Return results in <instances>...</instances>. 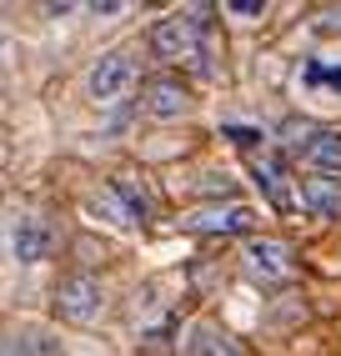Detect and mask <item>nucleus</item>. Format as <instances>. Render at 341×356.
Listing matches in <instances>:
<instances>
[{
    "label": "nucleus",
    "instance_id": "1",
    "mask_svg": "<svg viewBox=\"0 0 341 356\" xmlns=\"http://www.w3.org/2000/svg\"><path fill=\"white\" fill-rule=\"evenodd\" d=\"M86 90H90L95 106H120V101L136 90V60L120 56V51L101 56V60L86 70Z\"/></svg>",
    "mask_w": 341,
    "mask_h": 356
},
{
    "label": "nucleus",
    "instance_id": "7",
    "mask_svg": "<svg viewBox=\"0 0 341 356\" xmlns=\"http://www.w3.org/2000/svg\"><path fill=\"white\" fill-rule=\"evenodd\" d=\"M145 111H151L156 121H176V115L191 111V90H186L176 76H161V81L145 86Z\"/></svg>",
    "mask_w": 341,
    "mask_h": 356
},
{
    "label": "nucleus",
    "instance_id": "13",
    "mask_svg": "<svg viewBox=\"0 0 341 356\" xmlns=\"http://www.w3.org/2000/svg\"><path fill=\"white\" fill-rule=\"evenodd\" d=\"M111 186H116V196L126 201V211H131V221H145V216H151V196H145V186H136L131 176H116Z\"/></svg>",
    "mask_w": 341,
    "mask_h": 356
},
{
    "label": "nucleus",
    "instance_id": "15",
    "mask_svg": "<svg viewBox=\"0 0 341 356\" xmlns=\"http://www.w3.org/2000/svg\"><path fill=\"white\" fill-rule=\"evenodd\" d=\"M231 186H236V181H231L226 171H221V176H216V171H211V176L201 181V191H211V196H231Z\"/></svg>",
    "mask_w": 341,
    "mask_h": 356
},
{
    "label": "nucleus",
    "instance_id": "10",
    "mask_svg": "<svg viewBox=\"0 0 341 356\" xmlns=\"http://www.w3.org/2000/svg\"><path fill=\"white\" fill-rule=\"evenodd\" d=\"M251 171H256V181L266 186V196H271V206H296V196H291V186H286V165H281V156H271V151H256L251 156Z\"/></svg>",
    "mask_w": 341,
    "mask_h": 356
},
{
    "label": "nucleus",
    "instance_id": "5",
    "mask_svg": "<svg viewBox=\"0 0 341 356\" xmlns=\"http://www.w3.org/2000/svg\"><path fill=\"white\" fill-rule=\"evenodd\" d=\"M186 231H201V236H241L256 226V211L241 206V201H226V206H201L191 211V216H181Z\"/></svg>",
    "mask_w": 341,
    "mask_h": 356
},
{
    "label": "nucleus",
    "instance_id": "6",
    "mask_svg": "<svg viewBox=\"0 0 341 356\" xmlns=\"http://www.w3.org/2000/svg\"><path fill=\"white\" fill-rule=\"evenodd\" d=\"M45 251H51V231H45V221H35V216H10V256L20 261V266L45 261Z\"/></svg>",
    "mask_w": 341,
    "mask_h": 356
},
{
    "label": "nucleus",
    "instance_id": "4",
    "mask_svg": "<svg viewBox=\"0 0 341 356\" xmlns=\"http://www.w3.org/2000/svg\"><path fill=\"white\" fill-rule=\"evenodd\" d=\"M151 45H156V56H166V60H201V20H196V10L161 20Z\"/></svg>",
    "mask_w": 341,
    "mask_h": 356
},
{
    "label": "nucleus",
    "instance_id": "12",
    "mask_svg": "<svg viewBox=\"0 0 341 356\" xmlns=\"http://www.w3.org/2000/svg\"><path fill=\"white\" fill-rule=\"evenodd\" d=\"M186 337H191V341L181 346V356H241V346L226 337V331H216V326H206V321L191 326Z\"/></svg>",
    "mask_w": 341,
    "mask_h": 356
},
{
    "label": "nucleus",
    "instance_id": "9",
    "mask_svg": "<svg viewBox=\"0 0 341 356\" xmlns=\"http://www.w3.org/2000/svg\"><path fill=\"white\" fill-rule=\"evenodd\" d=\"M296 156L322 176H341V131H311Z\"/></svg>",
    "mask_w": 341,
    "mask_h": 356
},
{
    "label": "nucleus",
    "instance_id": "2",
    "mask_svg": "<svg viewBox=\"0 0 341 356\" xmlns=\"http://www.w3.org/2000/svg\"><path fill=\"white\" fill-rule=\"evenodd\" d=\"M241 261H246V271L256 281H266V286H281V281L296 276V256H291V246L271 241V236H251L246 251H241Z\"/></svg>",
    "mask_w": 341,
    "mask_h": 356
},
{
    "label": "nucleus",
    "instance_id": "8",
    "mask_svg": "<svg viewBox=\"0 0 341 356\" xmlns=\"http://www.w3.org/2000/svg\"><path fill=\"white\" fill-rule=\"evenodd\" d=\"M301 211L306 216H316V221H331V216H341V181H331V176H311V181H301Z\"/></svg>",
    "mask_w": 341,
    "mask_h": 356
},
{
    "label": "nucleus",
    "instance_id": "14",
    "mask_svg": "<svg viewBox=\"0 0 341 356\" xmlns=\"http://www.w3.org/2000/svg\"><path fill=\"white\" fill-rule=\"evenodd\" d=\"M226 15H236V20H256V15H266V0H231Z\"/></svg>",
    "mask_w": 341,
    "mask_h": 356
},
{
    "label": "nucleus",
    "instance_id": "3",
    "mask_svg": "<svg viewBox=\"0 0 341 356\" xmlns=\"http://www.w3.org/2000/svg\"><path fill=\"white\" fill-rule=\"evenodd\" d=\"M56 312H61L65 321H76V326L101 321V312H106L101 281H90V276H65L61 286H56Z\"/></svg>",
    "mask_w": 341,
    "mask_h": 356
},
{
    "label": "nucleus",
    "instance_id": "11",
    "mask_svg": "<svg viewBox=\"0 0 341 356\" xmlns=\"http://www.w3.org/2000/svg\"><path fill=\"white\" fill-rule=\"evenodd\" d=\"M301 90H311V96H341V60L311 56L301 65Z\"/></svg>",
    "mask_w": 341,
    "mask_h": 356
}]
</instances>
